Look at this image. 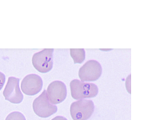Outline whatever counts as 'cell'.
<instances>
[{
    "instance_id": "obj_1",
    "label": "cell",
    "mask_w": 160,
    "mask_h": 120,
    "mask_svg": "<svg viewBox=\"0 0 160 120\" xmlns=\"http://www.w3.org/2000/svg\"><path fill=\"white\" fill-rule=\"evenodd\" d=\"M71 97L77 100L96 97L98 89L95 84L81 82L78 79L72 80L70 83Z\"/></svg>"
},
{
    "instance_id": "obj_2",
    "label": "cell",
    "mask_w": 160,
    "mask_h": 120,
    "mask_svg": "<svg viewBox=\"0 0 160 120\" xmlns=\"http://www.w3.org/2000/svg\"><path fill=\"white\" fill-rule=\"evenodd\" d=\"M95 111V104L91 100L80 99L71 103L70 113L73 120H88Z\"/></svg>"
},
{
    "instance_id": "obj_3",
    "label": "cell",
    "mask_w": 160,
    "mask_h": 120,
    "mask_svg": "<svg viewBox=\"0 0 160 120\" xmlns=\"http://www.w3.org/2000/svg\"><path fill=\"white\" fill-rule=\"evenodd\" d=\"M53 52L54 49H43L34 54L32 64L34 68L40 73H48L53 68Z\"/></svg>"
},
{
    "instance_id": "obj_4",
    "label": "cell",
    "mask_w": 160,
    "mask_h": 120,
    "mask_svg": "<svg viewBox=\"0 0 160 120\" xmlns=\"http://www.w3.org/2000/svg\"><path fill=\"white\" fill-rule=\"evenodd\" d=\"M33 111L41 118H48L58 111V108L49 102L47 91H44L33 102Z\"/></svg>"
},
{
    "instance_id": "obj_5",
    "label": "cell",
    "mask_w": 160,
    "mask_h": 120,
    "mask_svg": "<svg viewBox=\"0 0 160 120\" xmlns=\"http://www.w3.org/2000/svg\"><path fill=\"white\" fill-rule=\"evenodd\" d=\"M102 75V66L96 60H89L78 71L81 82L96 81Z\"/></svg>"
},
{
    "instance_id": "obj_6",
    "label": "cell",
    "mask_w": 160,
    "mask_h": 120,
    "mask_svg": "<svg viewBox=\"0 0 160 120\" xmlns=\"http://www.w3.org/2000/svg\"><path fill=\"white\" fill-rule=\"evenodd\" d=\"M3 96L6 100L14 104L21 103L23 95L19 89V78L10 77L3 91Z\"/></svg>"
},
{
    "instance_id": "obj_7",
    "label": "cell",
    "mask_w": 160,
    "mask_h": 120,
    "mask_svg": "<svg viewBox=\"0 0 160 120\" xmlns=\"http://www.w3.org/2000/svg\"><path fill=\"white\" fill-rule=\"evenodd\" d=\"M46 91L49 102L53 105L63 102L68 95L65 83L61 81H54L51 82Z\"/></svg>"
},
{
    "instance_id": "obj_8",
    "label": "cell",
    "mask_w": 160,
    "mask_h": 120,
    "mask_svg": "<svg viewBox=\"0 0 160 120\" xmlns=\"http://www.w3.org/2000/svg\"><path fill=\"white\" fill-rule=\"evenodd\" d=\"M42 78L35 74L28 75L22 79L21 83V89L27 95H35L42 91Z\"/></svg>"
},
{
    "instance_id": "obj_9",
    "label": "cell",
    "mask_w": 160,
    "mask_h": 120,
    "mask_svg": "<svg viewBox=\"0 0 160 120\" xmlns=\"http://www.w3.org/2000/svg\"><path fill=\"white\" fill-rule=\"evenodd\" d=\"M70 54L75 63H81L85 59V50L84 49H73L70 50Z\"/></svg>"
},
{
    "instance_id": "obj_10",
    "label": "cell",
    "mask_w": 160,
    "mask_h": 120,
    "mask_svg": "<svg viewBox=\"0 0 160 120\" xmlns=\"http://www.w3.org/2000/svg\"><path fill=\"white\" fill-rule=\"evenodd\" d=\"M6 120H26L25 116L21 112L18 111H14L7 116Z\"/></svg>"
},
{
    "instance_id": "obj_11",
    "label": "cell",
    "mask_w": 160,
    "mask_h": 120,
    "mask_svg": "<svg viewBox=\"0 0 160 120\" xmlns=\"http://www.w3.org/2000/svg\"><path fill=\"white\" fill-rule=\"evenodd\" d=\"M6 81V77L5 75H4L3 73L0 72V91L2 90V88H3V85L5 83Z\"/></svg>"
},
{
    "instance_id": "obj_12",
    "label": "cell",
    "mask_w": 160,
    "mask_h": 120,
    "mask_svg": "<svg viewBox=\"0 0 160 120\" xmlns=\"http://www.w3.org/2000/svg\"><path fill=\"white\" fill-rule=\"evenodd\" d=\"M51 120H68V119L62 116H56V117H55L54 118H52Z\"/></svg>"
}]
</instances>
